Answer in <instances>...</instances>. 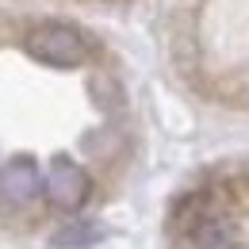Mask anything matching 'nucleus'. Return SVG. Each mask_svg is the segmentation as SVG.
<instances>
[{
    "instance_id": "f257e3e1",
    "label": "nucleus",
    "mask_w": 249,
    "mask_h": 249,
    "mask_svg": "<svg viewBox=\"0 0 249 249\" xmlns=\"http://www.w3.org/2000/svg\"><path fill=\"white\" fill-rule=\"evenodd\" d=\"M27 50H31L38 62L58 65V69H69V65H81L89 58V42L85 35L69 23H42L27 35Z\"/></svg>"
},
{
    "instance_id": "f03ea898",
    "label": "nucleus",
    "mask_w": 249,
    "mask_h": 249,
    "mask_svg": "<svg viewBox=\"0 0 249 249\" xmlns=\"http://www.w3.org/2000/svg\"><path fill=\"white\" fill-rule=\"evenodd\" d=\"M42 188H46V196H50L58 207H81V203L89 199V173L77 169L73 161L58 157V161L46 169Z\"/></svg>"
},
{
    "instance_id": "7ed1b4c3",
    "label": "nucleus",
    "mask_w": 249,
    "mask_h": 249,
    "mask_svg": "<svg viewBox=\"0 0 249 249\" xmlns=\"http://www.w3.org/2000/svg\"><path fill=\"white\" fill-rule=\"evenodd\" d=\"M38 188H42V177H38V169L31 161H8L0 169V199L12 203V207L31 203L38 196Z\"/></svg>"
}]
</instances>
